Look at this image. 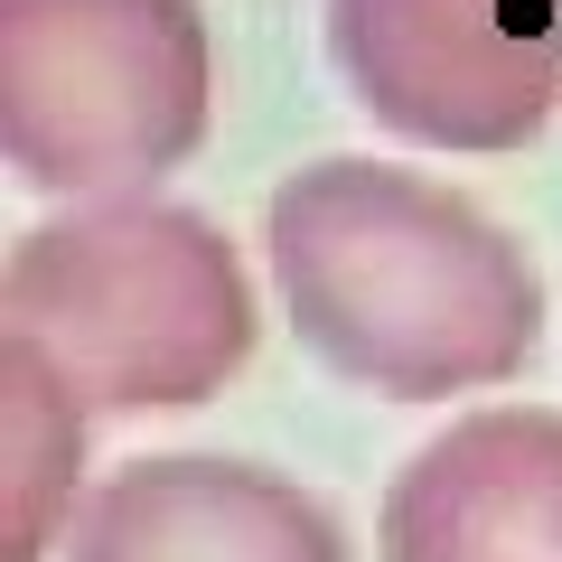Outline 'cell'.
Segmentation results:
<instances>
[{
  "mask_svg": "<svg viewBox=\"0 0 562 562\" xmlns=\"http://www.w3.org/2000/svg\"><path fill=\"white\" fill-rule=\"evenodd\" d=\"M216 122L198 0H0V160L29 198H150Z\"/></svg>",
  "mask_w": 562,
  "mask_h": 562,
  "instance_id": "3957f363",
  "label": "cell"
},
{
  "mask_svg": "<svg viewBox=\"0 0 562 562\" xmlns=\"http://www.w3.org/2000/svg\"><path fill=\"white\" fill-rule=\"evenodd\" d=\"M281 319L328 375L384 403L516 384L543 347V272L479 198L328 150L262 198Z\"/></svg>",
  "mask_w": 562,
  "mask_h": 562,
  "instance_id": "6da1fadb",
  "label": "cell"
},
{
  "mask_svg": "<svg viewBox=\"0 0 562 562\" xmlns=\"http://www.w3.org/2000/svg\"><path fill=\"white\" fill-rule=\"evenodd\" d=\"M525 20H535V29H543V38H553V47H562V0H525Z\"/></svg>",
  "mask_w": 562,
  "mask_h": 562,
  "instance_id": "ba28073f",
  "label": "cell"
},
{
  "mask_svg": "<svg viewBox=\"0 0 562 562\" xmlns=\"http://www.w3.org/2000/svg\"><path fill=\"white\" fill-rule=\"evenodd\" d=\"M57 562H357L347 525L235 450H140L103 469Z\"/></svg>",
  "mask_w": 562,
  "mask_h": 562,
  "instance_id": "5b68a950",
  "label": "cell"
},
{
  "mask_svg": "<svg viewBox=\"0 0 562 562\" xmlns=\"http://www.w3.org/2000/svg\"><path fill=\"white\" fill-rule=\"evenodd\" d=\"M375 562H562V413L479 403L394 469Z\"/></svg>",
  "mask_w": 562,
  "mask_h": 562,
  "instance_id": "8992f818",
  "label": "cell"
},
{
  "mask_svg": "<svg viewBox=\"0 0 562 562\" xmlns=\"http://www.w3.org/2000/svg\"><path fill=\"white\" fill-rule=\"evenodd\" d=\"M85 403L29 338H0V562L66 553L85 516Z\"/></svg>",
  "mask_w": 562,
  "mask_h": 562,
  "instance_id": "52a82bcc",
  "label": "cell"
},
{
  "mask_svg": "<svg viewBox=\"0 0 562 562\" xmlns=\"http://www.w3.org/2000/svg\"><path fill=\"white\" fill-rule=\"evenodd\" d=\"M328 66L375 132L413 150H525L562 113V47L525 0H328Z\"/></svg>",
  "mask_w": 562,
  "mask_h": 562,
  "instance_id": "277c9868",
  "label": "cell"
},
{
  "mask_svg": "<svg viewBox=\"0 0 562 562\" xmlns=\"http://www.w3.org/2000/svg\"><path fill=\"white\" fill-rule=\"evenodd\" d=\"M0 338H29L85 413H188L244 375L262 301L216 216L103 198L57 206L10 244Z\"/></svg>",
  "mask_w": 562,
  "mask_h": 562,
  "instance_id": "7a4b0ae2",
  "label": "cell"
}]
</instances>
